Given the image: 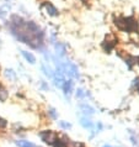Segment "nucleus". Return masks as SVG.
I'll return each instance as SVG.
<instances>
[{
	"instance_id": "nucleus-1",
	"label": "nucleus",
	"mask_w": 139,
	"mask_h": 147,
	"mask_svg": "<svg viewBox=\"0 0 139 147\" xmlns=\"http://www.w3.org/2000/svg\"><path fill=\"white\" fill-rule=\"evenodd\" d=\"M10 28L17 40L32 48H39L43 43L42 30L32 21H25L19 16H13V24L10 25Z\"/></svg>"
},
{
	"instance_id": "nucleus-2",
	"label": "nucleus",
	"mask_w": 139,
	"mask_h": 147,
	"mask_svg": "<svg viewBox=\"0 0 139 147\" xmlns=\"http://www.w3.org/2000/svg\"><path fill=\"white\" fill-rule=\"evenodd\" d=\"M114 24L121 30L127 32H137L138 31V21L134 16H128V18H117L114 19Z\"/></svg>"
},
{
	"instance_id": "nucleus-3",
	"label": "nucleus",
	"mask_w": 139,
	"mask_h": 147,
	"mask_svg": "<svg viewBox=\"0 0 139 147\" xmlns=\"http://www.w3.org/2000/svg\"><path fill=\"white\" fill-rule=\"evenodd\" d=\"M39 137L42 138L43 142H46V144L52 146V144L55 141V138L58 137V135L54 134L53 131H49V130H46V131H41L39 132Z\"/></svg>"
},
{
	"instance_id": "nucleus-4",
	"label": "nucleus",
	"mask_w": 139,
	"mask_h": 147,
	"mask_svg": "<svg viewBox=\"0 0 139 147\" xmlns=\"http://www.w3.org/2000/svg\"><path fill=\"white\" fill-rule=\"evenodd\" d=\"M60 88L63 89L65 96L69 98V96H70V94H72V90H73V82H72L70 79H69V80L65 79V80L63 82V84H62V87H60Z\"/></svg>"
},
{
	"instance_id": "nucleus-5",
	"label": "nucleus",
	"mask_w": 139,
	"mask_h": 147,
	"mask_svg": "<svg viewBox=\"0 0 139 147\" xmlns=\"http://www.w3.org/2000/svg\"><path fill=\"white\" fill-rule=\"evenodd\" d=\"M70 141L67 136H62V137H57L55 141L52 144L53 147H67L68 146V142Z\"/></svg>"
},
{
	"instance_id": "nucleus-6",
	"label": "nucleus",
	"mask_w": 139,
	"mask_h": 147,
	"mask_svg": "<svg viewBox=\"0 0 139 147\" xmlns=\"http://www.w3.org/2000/svg\"><path fill=\"white\" fill-rule=\"evenodd\" d=\"M43 6L47 9L48 14H49L51 16H57V15H58V10H57L51 3H44V4H43Z\"/></svg>"
},
{
	"instance_id": "nucleus-7",
	"label": "nucleus",
	"mask_w": 139,
	"mask_h": 147,
	"mask_svg": "<svg viewBox=\"0 0 139 147\" xmlns=\"http://www.w3.org/2000/svg\"><path fill=\"white\" fill-rule=\"evenodd\" d=\"M21 53H22L23 57H25V59L27 61V62H30L31 64L36 63V58H35V56L32 53H30V52H27V51H21Z\"/></svg>"
},
{
	"instance_id": "nucleus-8",
	"label": "nucleus",
	"mask_w": 139,
	"mask_h": 147,
	"mask_svg": "<svg viewBox=\"0 0 139 147\" xmlns=\"http://www.w3.org/2000/svg\"><path fill=\"white\" fill-rule=\"evenodd\" d=\"M114 45H116V38H114V37H113V40H112V41L106 40L105 42H104V48H105V51L110 52V51H111L112 48L114 47Z\"/></svg>"
},
{
	"instance_id": "nucleus-9",
	"label": "nucleus",
	"mask_w": 139,
	"mask_h": 147,
	"mask_svg": "<svg viewBox=\"0 0 139 147\" xmlns=\"http://www.w3.org/2000/svg\"><path fill=\"white\" fill-rule=\"evenodd\" d=\"M16 145H17V147H36L32 142H28V141H25V140L16 141Z\"/></svg>"
},
{
	"instance_id": "nucleus-10",
	"label": "nucleus",
	"mask_w": 139,
	"mask_h": 147,
	"mask_svg": "<svg viewBox=\"0 0 139 147\" xmlns=\"http://www.w3.org/2000/svg\"><path fill=\"white\" fill-rule=\"evenodd\" d=\"M80 124L83 125L85 129H92V126H94V125H92V122L90 121L88 117H83V119H81V121H80Z\"/></svg>"
},
{
	"instance_id": "nucleus-11",
	"label": "nucleus",
	"mask_w": 139,
	"mask_h": 147,
	"mask_svg": "<svg viewBox=\"0 0 139 147\" xmlns=\"http://www.w3.org/2000/svg\"><path fill=\"white\" fill-rule=\"evenodd\" d=\"M81 109L84 110V113H85V114H89V115H92V114L95 113V110H94L91 107L86 105V104H83V105H81Z\"/></svg>"
},
{
	"instance_id": "nucleus-12",
	"label": "nucleus",
	"mask_w": 139,
	"mask_h": 147,
	"mask_svg": "<svg viewBox=\"0 0 139 147\" xmlns=\"http://www.w3.org/2000/svg\"><path fill=\"white\" fill-rule=\"evenodd\" d=\"M6 98H7V92L5 90V88L0 85V100L4 101V100L6 99Z\"/></svg>"
},
{
	"instance_id": "nucleus-13",
	"label": "nucleus",
	"mask_w": 139,
	"mask_h": 147,
	"mask_svg": "<svg viewBox=\"0 0 139 147\" xmlns=\"http://www.w3.org/2000/svg\"><path fill=\"white\" fill-rule=\"evenodd\" d=\"M55 48H57V51H59V55L60 56H64L65 55V47L63 46V45L55 43Z\"/></svg>"
},
{
	"instance_id": "nucleus-14",
	"label": "nucleus",
	"mask_w": 139,
	"mask_h": 147,
	"mask_svg": "<svg viewBox=\"0 0 139 147\" xmlns=\"http://www.w3.org/2000/svg\"><path fill=\"white\" fill-rule=\"evenodd\" d=\"M59 126H60L62 129H64V130H68V129L72 127L70 124H68V122H64V121H59Z\"/></svg>"
},
{
	"instance_id": "nucleus-15",
	"label": "nucleus",
	"mask_w": 139,
	"mask_h": 147,
	"mask_svg": "<svg viewBox=\"0 0 139 147\" xmlns=\"http://www.w3.org/2000/svg\"><path fill=\"white\" fill-rule=\"evenodd\" d=\"M85 96V93L83 89H78L76 90V98H79V99H83V98Z\"/></svg>"
},
{
	"instance_id": "nucleus-16",
	"label": "nucleus",
	"mask_w": 139,
	"mask_h": 147,
	"mask_svg": "<svg viewBox=\"0 0 139 147\" xmlns=\"http://www.w3.org/2000/svg\"><path fill=\"white\" fill-rule=\"evenodd\" d=\"M48 114H49V116L52 117V119H54V120L57 119V114H55V110L54 109H51L49 111H48Z\"/></svg>"
},
{
	"instance_id": "nucleus-17",
	"label": "nucleus",
	"mask_w": 139,
	"mask_h": 147,
	"mask_svg": "<svg viewBox=\"0 0 139 147\" xmlns=\"http://www.w3.org/2000/svg\"><path fill=\"white\" fill-rule=\"evenodd\" d=\"M6 125H7L6 120H4L3 117H0V129H4V127H6Z\"/></svg>"
},
{
	"instance_id": "nucleus-18",
	"label": "nucleus",
	"mask_w": 139,
	"mask_h": 147,
	"mask_svg": "<svg viewBox=\"0 0 139 147\" xmlns=\"http://www.w3.org/2000/svg\"><path fill=\"white\" fill-rule=\"evenodd\" d=\"M134 87H136L138 90H139V78H136V79H134Z\"/></svg>"
},
{
	"instance_id": "nucleus-19",
	"label": "nucleus",
	"mask_w": 139,
	"mask_h": 147,
	"mask_svg": "<svg viewBox=\"0 0 139 147\" xmlns=\"http://www.w3.org/2000/svg\"><path fill=\"white\" fill-rule=\"evenodd\" d=\"M6 76H7V77H15V74L13 73V71H11V69H10V71H9V69L6 71Z\"/></svg>"
},
{
	"instance_id": "nucleus-20",
	"label": "nucleus",
	"mask_w": 139,
	"mask_h": 147,
	"mask_svg": "<svg viewBox=\"0 0 139 147\" xmlns=\"http://www.w3.org/2000/svg\"><path fill=\"white\" fill-rule=\"evenodd\" d=\"M42 88H43V89H48V87H47V85L44 84V83H42Z\"/></svg>"
},
{
	"instance_id": "nucleus-21",
	"label": "nucleus",
	"mask_w": 139,
	"mask_h": 147,
	"mask_svg": "<svg viewBox=\"0 0 139 147\" xmlns=\"http://www.w3.org/2000/svg\"><path fill=\"white\" fill-rule=\"evenodd\" d=\"M102 147H112V146H110V145H105V146H102Z\"/></svg>"
},
{
	"instance_id": "nucleus-22",
	"label": "nucleus",
	"mask_w": 139,
	"mask_h": 147,
	"mask_svg": "<svg viewBox=\"0 0 139 147\" xmlns=\"http://www.w3.org/2000/svg\"><path fill=\"white\" fill-rule=\"evenodd\" d=\"M3 15H4V14H3V13H1V11H0V16H3Z\"/></svg>"
}]
</instances>
